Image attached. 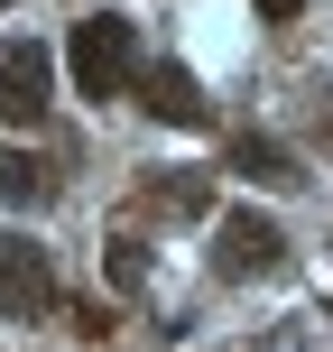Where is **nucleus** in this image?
Wrapping results in <instances>:
<instances>
[{
	"label": "nucleus",
	"instance_id": "10",
	"mask_svg": "<svg viewBox=\"0 0 333 352\" xmlns=\"http://www.w3.org/2000/svg\"><path fill=\"white\" fill-rule=\"evenodd\" d=\"M250 352H306V324H268V334L250 343Z\"/></svg>",
	"mask_w": 333,
	"mask_h": 352
},
{
	"label": "nucleus",
	"instance_id": "8",
	"mask_svg": "<svg viewBox=\"0 0 333 352\" xmlns=\"http://www.w3.org/2000/svg\"><path fill=\"white\" fill-rule=\"evenodd\" d=\"M231 167L260 176V186H297V158H287L278 140H260V130H241V140H231Z\"/></svg>",
	"mask_w": 333,
	"mask_h": 352
},
{
	"label": "nucleus",
	"instance_id": "1",
	"mask_svg": "<svg viewBox=\"0 0 333 352\" xmlns=\"http://www.w3.org/2000/svg\"><path fill=\"white\" fill-rule=\"evenodd\" d=\"M65 65H74V84H84V102H111V93L139 84V28H130L121 10H93L84 28H74Z\"/></svg>",
	"mask_w": 333,
	"mask_h": 352
},
{
	"label": "nucleus",
	"instance_id": "3",
	"mask_svg": "<svg viewBox=\"0 0 333 352\" xmlns=\"http://www.w3.org/2000/svg\"><path fill=\"white\" fill-rule=\"evenodd\" d=\"M47 306H56V269H47V250H37L28 232H10V223H0V316L37 324Z\"/></svg>",
	"mask_w": 333,
	"mask_h": 352
},
{
	"label": "nucleus",
	"instance_id": "9",
	"mask_svg": "<svg viewBox=\"0 0 333 352\" xmlns=\"http://www.w3.org/2000/svg\"><path fill=\"white\" fill-rule=\"evenodd\" d=\"M139 278H148V250L121 232V241H111V287H139Z\"/></svg>",
	"mask_w": 333,
	"mask_h": 352
},
{
	"label": "nucleus",
	"instance_id": "5",
	"mask_svg": "<svg viewBox=\"0 0 333 352\" xmlns=\"http://www.w3.org/2000/svg\"><path fill=\"white\" fill-rule=\"evenodd\" d=\"M139 111H148V121H167V130H204V121H213L204 84H194L185 65H139Z\"/></svg>",
	"mask_w": 333,
	"mask_h": 352
},
{
	"label": "nucleus",
	"instance_id": "12",
	"mask_svg": "<svg viewBox=\"0 0 333 352\" xmlns=\"http://www.w3.org/2000/svg\"><path fill=\"white\" fill-rule=\"evenodd\" d=\"M0 10H10V0H0Z\"/></svg>",
	"mask_w": 333,
	"mask_h": 352
},
{
	"label": "nucleus",
	"instance_id": "7",
	"mask_svg": "<svg viewBox=\"0 0 333 352\" xmlns=\"http://www.w3.org/2000/svg\"><path fill=\"white\" fill-rule=\"evenodd\" d=\"M47 195H56V176L37 167L28 148H0V204H10V213H37Z\"/></svg>",
	"mask_w": 333,
	"mask_h": 352
},
{
	"label": "nucleus",
	"instance_id": "4",
	"mask_svg": "<svg viewBox=\"0 0 333 352\" xmlns=\"http://www.w3.org/2000/svg\"><path fill=\"white\" fill-rule=\"evenodd\" d=\"M47 84L56 56L37 37H0V121H47Z\"/></svg>",
	"mask_w": 333,
	"mask_h": 352
},
{
	"label": "nucleus",
	"instance_id": "2",
	"mask_svg": "<svg viewBox=\"0 0 333 352\" xmlns=\"http://www.w3.org/2000/svg\"><path fill=\"white\" fill-rule=\"evenodd\" d=\"M287 269V232L268 223V213L231 204L222 223H213V278H278Z\"/></svg>",
	"mask_w": 333,
	"mask_h": 352
},
{
	"label": "nucleus",
	"instance_id": "6",
	"mask_svg": "<svg viewBox=\"0 0 333 352\" xmlns=\"http://www.w3.org/2000/svg\"><path fill=\"white\" fill-rule=\"evenodd\" d=\"M139 204L167 213V223H194V213L213 204V176H204V167H158V176L139 186Z\"/></svg>",
	"mask_w": 333,
	"mask_h": 352
},
{
	"label": "nucleus",
	"instance_id": "11",
	"mask_svg": "<svg viewBox=\"0 0 333 352\" xmlns=\"http://www.w3.org/2000/svg\"><path fill=\"white\" fill-rule=\"evenodd\" d=\"M250 10H260V19H297L306 0H250Z\"/></svg>",
	"mask_w": 333,
	"mask_h": 352
}]
</instances>
